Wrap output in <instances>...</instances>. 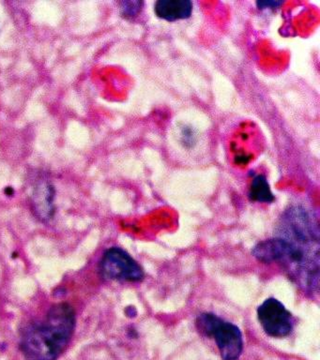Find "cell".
Returning <instances> with one entry per match:
<instances>
[{"instance_id":"obj_7","label":"cell","mask_w":320,"mask_h":360,"mask_svg":"<svg viewBox=\"0 0 320 360\" xmlns=\"http://www.w3.org/2000/svg\"><path fill=\"white\" fill-rule=\"evenodd\" d=\"M154 11L159 18L168 22L188 19L192 15L193 3L190 0H158Z\"/></svg>"},{"instance_id":"obj_9","label":"cell","mask_w":320,"mask_h":360,"mask_svg":"<svg viewBox=\"0 0 320 360\" xmlns=\"http://www.w3.org/2000/svg\"><path fill=\"white\" fill-rule=\"evenodd\" d=\"M141 1H123L120 3V11L125 18H134L139 15L142 10Z\"/></svg>"},{"instance_id":"obj_2","label":"cell","mask_w":320,"mask_h":360,"mask_svg":"<svg viewBox=\"0 0 320 360\" xmlns=\"http://www.w3.org/2000/svg\"><path fill=\"white\" fill-rule=\"evenodd\" d=\"M75 311L68 304L50 309L46 321L30 326L22 339L27 360H56L65 350L74 333Z\"/></svg>"},{"instance_id":"obj_4","label":"cell","mask_w":320,"mask_h":360,"mask_svg":"<svg viewBox=\"0 0 320 360\" xmlns=\"http://www.w3.org/2000/svg\"><path fill=\"white\" fill-rule=\"evenodd\" d=\"M101 271L108 280L137 283L144 278V270L129 253L120 248L106 250L101 262Z\"/></svg>"},{"instance_id":"obj_10","label":"cell","mask_w":320,"mask_h":360,"mask_svg":"<svg viewBox=\"0 0 320 360\" xmlns=\"http://www.w3.org/2000/svg\"><path fill=\"white\" fill-rule=\"evenodd\" d=\"M182 142L185 146H193L196 143V135L193 134L192 129L189 128H184L181 132Z\"/></svg>"},{"instance_id":"obj_1","label":"cell","mask_w":320,"mask_h":360,"mask_svg":"<svg viewBox=\"0 0 320 360\" xmlns=\"http://www.w3.org/2000/svg\"><path fill=\"white\" fill-rule=\"evenodd\" d=\"M277 238L261 241L252 250L264 264H279L303 291L314 292L319 281V230L305 224L279 228Z\"/></svg>"},{"instance_id":"obj_12","label":"cell","mask_w":320,"mask_h":360,"mask_svg":"<svg viewBox=\"0 0 320 360\" xmlns=\"http://www.w3.org/2000/svg\"><path fill=\"white\" fill-rule=\"evenodd\" d=\"M126 314H127L128 316L134 317L136 316L137 311L136 309H134V307H128V308L126 309Z\"/></svg>"},{"instance_id":"obj_5","label":"cell","mask_w":320,"mask_h":360,"mask_svg":"<svg viewBox=\"0 0 320 360\" xmlns=\"http://www.w3.org/2000/svg\"><path fill=\"white\" fill-rule=\"evenodd\" d=\"M257 317L263 330L272 338L288 336L293 330L294 318L282 302L269 297L257 309Z\"/></svg>"},{"instance_id":"obj_8","label":"cell","mask_w":320,"mask_h":360,"mask_svg":"<svg viewBox=\"0 0 320 360\" xmlns=\"http://www.w3.org/2000/svg\"><path fill=\"white\" fill-rule=\"evenodd\" d=\"M249 198L251 201L271 202L274 201V193L266 177L258 174L252 179L249 190Z\"/></svg>"},{"instance_id":"obj_11","label":"cell","mask_w":320,"mask_h":360,"mask_svg":"<svg viewBox=\"0 0 320 360\" xmlns=\"http://www.w3.org/2000/svg\"><path fill=\"white\" fill-rule=\"evenodd\" d=\"M282 4V1H272V0H269V1L257 2V7L258 8H260V10H266V8H279L280 6Z\"/></svg>"},{"instance_id":"obj_6","label":"cell","mask_w":320,"mask_h":360,"mask_svg":"<svg viewBox=\"0 0 320 360\" xmlns=\"http://www.w3.org/2000/svg\"><path fill=\"white\" fill-rule=\"evenodd\" d=\"M55 188L46 180L35 186L32 195L33 210L41 221H47L55 213Z\"/></svg>"},{"instance_id":"obj_3","label":"cell","mask_w":320,"mask_h":360,"mask_svg":"<svg viewBox=\"0 0 320 360\" xmlns=\"http://www.w3.org/2000/svg\"><path fill=\"white\" fill-rule=\"evenodd\" d=\"M198 330L206 337H212L217 343L222 359L238 360L243 351L241 329L217 315L205 312L196 318Z\"/></svg>"}]
</instances>
